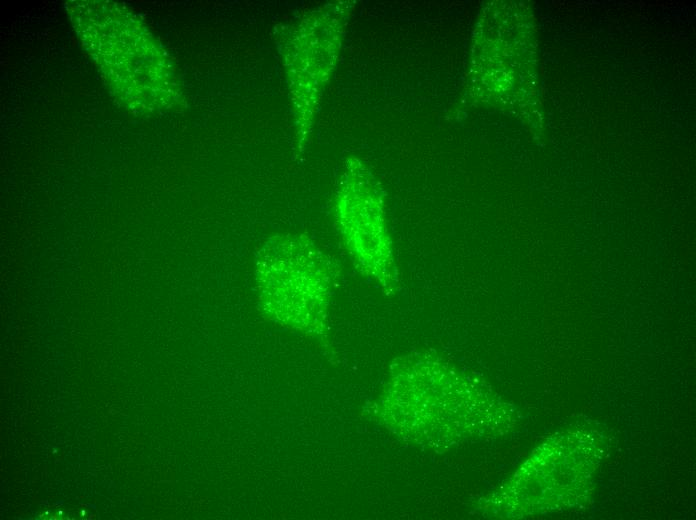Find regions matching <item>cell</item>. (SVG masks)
<instances>
[{"instance_id":"1","label":"cell","mask_w":696,"mask_h":520,"mask_svg":"<svg viewBox=\"0 0 696 520\" xmlns=\"http://www.w3.org/2000/svg\"><path fill=\"white\" fill-rule=\"evenodd\" d=\"M335 276L328 255L304 235H274L255 254L254 280L262 308L301 331L312 332L323 323Z\"/></svg>"},{"instance_id":"2","label":"cell","mask_w":696,"mask_h":520,"mask_svg":"<svg viewBox=\"0 0 696 520\" xmlns=\"http://www.w3.org/2000/svg\"><path fill=\"white\" fill-rule=\"evenodd\" d=\"M336 216L344 246L356 268L393 291L398 268L379 193L368 171L351 162L339 187Z\"/></svg>"}]
</instances>
